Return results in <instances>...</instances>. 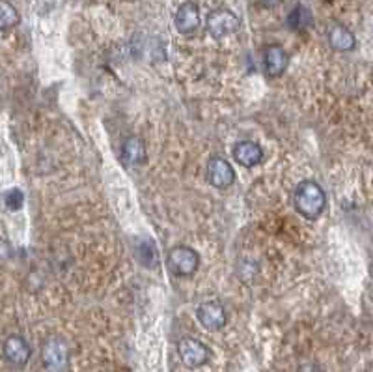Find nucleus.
<instances>
[{"label":"nucleus","mask_w":373,"mask_h":372,"mask_svg":"<svg viewBox=\"0 0 373 372\" xmlns=\"http://www.w3.org/2000/svg\"><path fill=\"white\" fill-rule=\"evenodd\" d=\"M4 204L8 210L11 211H17L23 208L24 204V195L21 189H17V187H14V189H10V191H6L4 195Z\"/></svg>","instance_id":"obj_17"},{"label":"nucleus","mask_w":373,"mask_h":372,"mask_svg":"<svg viewBox=\"0 0 373 372\" xmlns=\"http://www.w3.org/2000/svg\"><path fill=\"white\" fill-rule=\"evenodd\" d=\"M19 11L10 0H0V30H10L19 25Z\"/></svg>","instance_id":"obj_15"},{"label":"nucleus","mask_w":373,"mask_h":372,"mask_svg":"<svg viewBox=\"0 0 373 372\" xmlns=\"http://www.w3.org/2000/svg\"><path fill=\"white\" fill-rule=\"evenodd\" d=\"M293 202H295L297 211H299L305 219L315 221L325 211L327 195L325 191H323V187H321L317 181L305 180L297 186L295 195H293Z\"/></svg>","instance_id":"obj_1"},{"label":"nucleus","mask_w":373,"mask_h":372,"mask_svg":"<svg viewBox=\"0 0 373 372\" xmlns=\"http://www.w3.org/2000/svg\"><path fill=\"white\" fill-rule=\"evenodd\" d=\"M41 361L47 372H66L69 367V348L62 338H48L41 348Z\"/></svg>","instance_id":"obj_4"},{"label":"nucleus","mask_w":373,"mask_h":372,"mask_svg":"<svg viewBox=\"0 0 373 372\" xmlns=\"http://www.w3.org/2000/svg\"><path fill=\"white\" fill-rule=\"evenodd\" d=\"M239 25H241L239 17L228 8H217V10L209 11L208 19H205V29H208L209 36L215 39H223L226 36L235 34Z\"/></svg>","instance_id":"obj_2"},{"label":"nucleus","mask_w":373,"mask_h":372,"mask_svg":"<svg viewBox=\"0 0 373 372\" xmlns=\"http://www.w3.org/2000/svg\"><path fill=\"white\" fill-rule=\"evenodd\" d=\"M145 159H148L145 142L136 135L127 137L121 144V161L126 163L127 167H138V165H144Z\"/></svg>","instance_id":"obj_10"},{"label":"nucleus","mask_w":373,"mask_h":372,"mask_svg":"<svg viewBox=\"0 0 373 372\" xmlns=\"http://www.w3.org/2000/svg\"><path fill=\"white\" fill-rule=\"evenodd\" d=\"M280 2L282 0H260V4H262L263 8H277Z\"/></svg>","instance_id":"obj_18"},{"label":"nucleus","mask_w":373,"mask_h":372,"mask_svg":"<svg viewBox=\"0 0 373 372\" xmlns=\"http://www.w3.org/2000/svg\"><path fill=\"white\" fill-rule=\"evenodd\" d=\"M2 352H4V358L8 359V363L15 365V367H24L29 363L30 356H32L30 344L19 335H11V337L6 338Z\"/></svg>","instance_id":"obj_9"},{"label":"nucleus","mask_w":373,"mask_h":372,"mask_svg":"<svg viewBox=\"0 0 373 372\" xmlns=\"http://www.w3.org/2000/svg\"><path fill=\"white\" fill-rule=\"evenodd\" d=\"M136 256H138V260H140L142 264L148 266V268H155L157 266V251H155V245L151 243L150 240H145L144 243L138 247V251H136Z\"/></svg>","instance_id":"obj_16"},{"label":"nucleus","mask_w":373,"mask_h":372,"mask_svg":"<svg viewBox=\"0 0 373 372\" xmlns=\"http://www.w3.org/2000/svg\"><path fill=\"white\" fill-rule=\"evenodd\" d=\"M286 25L287 29L293 30V32H302V30H306L312 25V11L308 10L306 6L297 4L295 8L287 14Z\"/></svg>","instance_id":"obj_14"},{"label":"nucleus","mask_w":373,"mask_h":372,"mask_svg":"<svg viewBox=\"0 0 373 372\" xmlns=\"http://www.w3.org/2000/svg\"><path fill=\"white\" fill-rule=\"evenodd\" d=\"M233 159L242 167L252 169L263 161V148L254 141H239L233 146Z\"/></svg>","instance_id":"obj_11"},{"label":"nucleus","mask_w":373,"mask_h":372,"mask_svg":"<svg viewBox=\"0 0 373 372\" xmlns=\"http://www.w3.org/2000/svg\"><path fill=\"white\" fill-rule=\"evenodd\" d=\"M178 353L187 368H200L211 358V350L202 341L193 337L181 338L178 344Z\"/></svg>","instance_id":"obj_5"},{"label":"nucleus","mask_w":373,"mask_h":372,"mask_svg":"<svg viewBox=\"0 0 373 372\" xmlns=\"http://www.w3.org/2000/svg\"><path fill=\"white\" fill-rule=\"evenodd\" d=\"M263 64H265V71L269 77H280L287 68L286 49L278 44L269 45L265 49V56H263Z\"/></svg>","instance_id":"obj_12"},{"label":"nucleus","mask_w":373,"mask_h":372,"mask_svg":"<svg viewBox=\"0 0 373 372\" xmlns=\"http://www.w3.org/2000/svg\"><path fill=\"white\" fill-rule=\"evenodd\" d=\"M208 180L215 189H228L235 181V171L224 157H211L208 163Z\"/></svg>","instance_id":"obj_6"},{"label":"nucleus","mask_w":373,"mask_h":372,"mask_svg":"<svg viewBox=\"0 0 373 372\" xmlns=\"http://www.w3.org/2000/svg\"><path fill=\"white\" fill-rule=\"evenodd\" d=\"M198 253L187 245H175L168 253V268L175 277H193L198 271Z\"/></svg>","instance_id":"obj_3"},{"label":"nucleus","mask_w":373,"mask_h":372,"mask_svg":"<svg viewBox=\"0 0 373 372\" xmlns=\"http://www.w3.org/2000/svg\"><path fill=\"white\" fill-rule=\"evenodd\" d=\"M329 44L334 51H339V53H349V51L354 49L357 39H354V34L347 29V26L339 25L338 23V25L330 26Z\"/></svg>","instance_id":"obj_13"},{"label":"nucleus","mask_w":373,"mask_h":372,"mask_svg":"<svg viewBox=\"0 0 373 372\" xmlns=\"http://www.w3.org/2000/svg\"><path fill=\"white\" fill-rule=\"evenodd\" d=\"M196 318L208 331H220L226 326V311L218 301H204L196 311Z\"/></svg>","instance_id":"obj_7"},{"label":"nucleus","mask_w":373,"mask_h":372,"mask_svg":"<svg viewBox=\"0 0 373 372\" xmlns=\"http://www.w3.org/2000/svg\"><path fill=\"white\" fill-rule=\"evenodd\" d=\"M175 30L183 36L194 34L202 25L200 19V8L196 2H183L174 15Z\"/></svg>","instance_id":"obj_8"}]
</instances>
